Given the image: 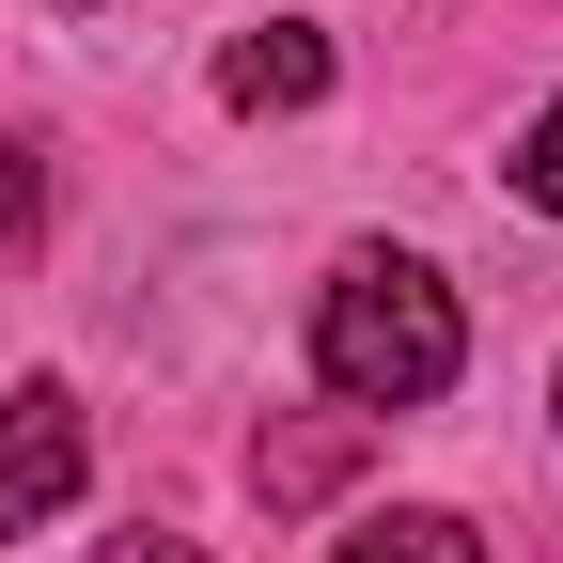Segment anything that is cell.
Returning <instances> with one entry per match:
<instances>
[{"label": "cell", "instance_id": "5b68a950", "mask_svg": "<svg viewBox=\"0 0 563 563\" xmlns=\"http://www.w3.org/2000/svg\"><path fill=\"white\" fill-rule=\"evenodd\" d=\"M329 563H485V548H470V517H376V532H344Z\"/></svg>", "mask_w": 563, "mask_h": 563}, {"label": "cell", "instance_id": "3957f363", "mask_svg": "<svg viewBox=\"0 0 563 563\" xmlns=\"http://www.w3.org/2000/svg\"><path fill=\"white\" fill-rule=\"evenodd\" d=\"M361 439H376L361 407H329V422H266V439H251V485H266V501H313V485L361 470Z\"/></svg>", "mask_w": 563, "mask_h": 563}, {"label": "cell", "instance_id": "6da1fadb", "mask_svg": "<svg viewBox=\"0 0 563 563\" xmlns=\"http://www.w3.org/2000/svg\"><path fill=\"white\" fill-rule=\"evenodd\" d=\"M470 361V313H454V282L439 266H407V251H361V266H329V298H313V376L391 422V407H439Z\"/></svg>", "mask_w": 563, "mask_h": 563}, {"label": "cell", "instance_id": "ba28073f", "mask_svg": "<svg viewBox=\"0 0 563 563\" xmlns=\"http://www.w3.org/2000/svg\"><path fill=\"white\" fill-rule=\"evenodd\" d=\"M110 563H203V548H173V532H110Z\"/></svg>", "mask_w": 563, "mask_h": 563}, {"label": "cell", "instance_id": "9c48e42d", "mask_svg": "<svg viewBox=\"0 0 563 563\" xmlns=\"http://www.w3.org/2000/svg\"><path fill=\"white\" fill-rule=\"evenodd\" d=\"M63 16H110V0H63Z\"/></svg>", "mask_w": 563, "mask_h": 563}, {"label": "cell", "instance_id": "7a4b0ae2", "mask_svg": "<svg viewBox=\"0 0 563 563\" xmlns=\"http://www.w3.org/2000/svg\"><path fill=\"white\" fill-rule=\"evenodd\" d=\"M79 470H95V439H79V391H63V376L0 391V532H47L63 501H79Z\"/></svg>", "mask_w": 563, "mask_h": 563}, {"label": "cell", "instance_id": "277c9868", "mask_svg": "<svg viewBox=\"0 0 563 563\" xmlns=\"http://www.w3.org/2000/svg\"><path fill=\"white\" fill-rule=\"evenodd\" d=\"M220 95L235 110H313L329 95V32H235L220 47Z\"/></svg>", "mask_w": 563, "mask_h": 563}, {"label": "cell", "instance_id": "8992f818", "mask_svg": "<svg viewBox=\"0 0 563 563\" xmlns=\"http://www.w3.org/2000/svg\"><path fill=\"white\" fill-rule=\"evenodd\" d=\"M517 203H532V220H563V95H548L532 141H517Z\"/></svg>", "mask_w": 563, "mask_h": 563}, {"label": "cell", "instance_id": "52a82bcc", "mask_svg": "<svg viewBox=\"0 0 563 563\" xmlns=\"http://www.w3.org/2000/svg\"><path fill=\"white\" fill-rule=\"evenodd\" d=\"M32 220H47V173H32V157H16V141H0V251H16V235H32Z\"/></svg>", "mask_w": 563, "mask_h": 563}]
</instances>
